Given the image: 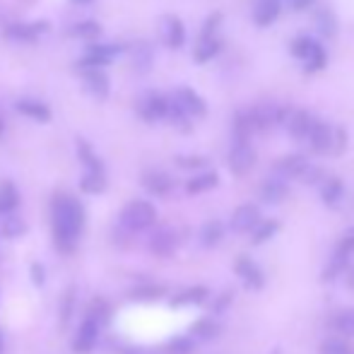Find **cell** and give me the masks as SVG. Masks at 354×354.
Here are the masks:
<instances>
[{"instance_id":"cell-30","label":"cell","mask_w":354,"mask_h":354,"mask_svg":"<svg viewBox=\"0 0 354 354\" xmlns=\"http://www.w3.org/2000/svg\"><path fill=\"white\" fill-rule=\"evenodd\" d=\"M80 191L87 196H99L106 191V171H84L80 178Z\"/></svg>"},{"instance_id":"cell-45","label":"cell","mask_w":354,"mask_h":354,"mask_svg":"<svg viewBox=\"0 0 354 354\" xmlns=\"http://www.w3.org/2000/svg\"><path fill=\"white\" fill-rule=\"evenodd\" d=\"M87 316H92L99 326H104V323L109 321V304L104 301V299H94V301L89 304V308H87Z\"/></svg>"},{"instance_id":"cell-1","label":"cell","mask_w":354,"mask_h":354,"mask_svg":"<svg viewBox=\"0 0 354 354\" xmlns=\"http://www.w3.org/2000/svg\"><path fill=\"white\" fill-rule=\"evenodd\" d=\"M87 224V212L80 198L71 193H56L51 201V232L53 241L63 253H73Z\"/></svg>"},{"instance_id":"cell-10","label":"cell","mask_w":354,"mask_h":354,"mask_svg":"<svg viewBox=\"0 0 354 354\" xmlns=\"http://www.w3.org/2000/svg\"><path fill=\"white\" fill-rule=\"evenodd\" d=\"M99 333H102V326H99L92 316L84 313L82 323H80L77 333H75V337H73V352L75 354H89L94 347H97Z\"/></svg>"},{"instance_id":"cell-12","label":"cell","mask_w":354,"mask_h":354,"mask_svg":"<svg viewBox=\"0 0 354 354\" xmlns=\"http://www.w3.org/2000/svg\"><path fill=\"white\" fill-rule=\"evenodd\" d=\"M48 32V22H10L5 27V37L17 44H34Z\"/></svg>"},{"instance_id":"cell-23","label":"cell","mask_w":354,"mask_h":354,"mask_svg":"<svg viewBox=\"0 0 354 354\" xmlns=\"http://www.w3.org/2000/svg\"><path fill=\"white\" fill-rule=\"evenodd\" d=\"M282 0H256L253 5V24L256 27H270L280 19Z\"/></svg>"},{"instance_id":"cell-15","label":"cell","mask_w":354,"mask_h":354,"mask_svg":"<svg viewBox=\"0 0 354 354\" xmlns=\"http://www.w3.org/2000/svg\"><path fill=\"white\" fill-rule=\"evenodd\" d=\"M15 111L22 113L24 118L37 123H48L51 121V106L46 102H41L39 97H19L15 99Z\"/></svg>"},{"instance_id":"cell-43","label":"cell","mask_w":354,"mask_h":354,"mask_svg":"<svg viewBox=\"0 0 354 354\" xmlns=\"http://www.w3.org/2000/svg\"><path fill=\"white\" fill-rule=\"evenodd\" d=\"M193 350H196V342H193V337H188V335L174 337V340L167 345V354H193Z\"/></svg>"},{"instance_id":"cell-11","label":"cell","mask_w":354,"mask_h":354,"mask_svg":"<svg viewBox=\"0 0 354 354\" xmlns=\"http://www.w3.org/2000/svg\"><path fill=\"white\" fill-rule=\"evenodd\" d=\"M308 157L301 152H294V154H284V157L277 159L272 164V176L282 178V181H294V178H301V174L306 171L308 167Z\"/></svg>"},{"instance_id":"cell-17","label":"cell","mask_w":354,"mask_h":354,"mask_svg":"<svg viewBox=\"0 0 354 354\" xmlns=\"http://www.w3.org/2000/svg\"><path fill=\"white\" fill-rule=\"evenodd\" d=\"M147 248L159 258H171L174 253H176V248H178V234L174 232V229H169V227L157 229V232L149 236Z\"/></svg>"},{"instance_id":"cell-3","label":"cell","mask_w":354,"mask_h":354,"mask_svg":"<svg viewBox=\"0 0 354 354\" xmlns=\"http://www.w3.org/2000/svg\"><path fill=\"white\" fill-rule=\"evenodd\" d=\"M219 27H222V12H212L210 17L203 22L201 37H198L196 51H193V61L207 63L222 51V37H219Z\"/></svg>"},{"instance_id":"cell-18","label":"cell","mask_w":354,"mask_h":354,"mask_svg":"<svg viewBox=\"0 0 354 354\" xmlns=\"http://www.w3.org/2000/svg\"><path fill=\"white\" fill-rule=\"evenodd\" d=\"M142 188L154 198H167L174 191V178L162 169H147L142 174Z\"/></svg>"},{"instance_id":"cell-49","label":"cell","mask_w":354,"mask_h":354,"mask_svg":"<svg viewBox=\"0 0 354 354\" xmlns=\"http://www.w3.org/2000/svg\"><path fill=\"white\" fill-rule=\"evenodd\" d=\"M316 3V0H289V8L292 10H306V8H311V5Z\"/></svg>"},{"instance_id":"cell-33","label":"cell","mask_w":354,"mask_h":354,"mask_svg":"<svg viewBox=\"0 0 354 354\" xmlns=\"http://www.w3.org/2000/svg\"><path fill=\"white\" fill-rule=\"evenodd\" d=\"M277 232H280V222H277V219H263V222H258V227L253 229L251 243L253 246H261V243L270 241Z\"/></svg>"},{"instance_id":"cell-9","label":"cell","mask_w":354,"mask_h":354,"mask_svg":"<svg viewBox=\"0 0 354 354\" xmlns=\"http://www.w3.org/2000/svg\"><path fill=\"white\" fill-rule=\"evenodd\" d=\"M256 149H253L251 142H234L232 149H229V169H232L234 176H246L253 167H256Z\"/></svg>"},{"instance_id":"cell-21","label":"cell","mask_w":354,"mask_h":354,"mask_svg":"<svg viewBox=\"0 0 354 354\" xmlns=\"http://www.w3.org/2000/svg\"><path fill=\"white\" fill-rule=\"evenodd\" d=\"M162 39L171 51H178L186 44V24L176 17V15H167L162 24Z\"/></svg>"},{"instance_id":"cell-46","label":"cell","mask_w":354,"mask_h":354,"mask_svg":"<svg viewBox=\"0 0 354 354\" xmlns=\"http://www.w3.org/2000/svg\"><path fill=\"white\" fill-rule=\"evenodd\" d=\"M347 145H350L347 128L345 126H337L335 131H333V149H330V154H342L347 149Z\"/></svg>"},{"instance_id":"cell-4","label":"cell","mask_w":354,"mask_h":354,"mask_svg":"<svg viewBox=\"0 0 354 354\" xmlns=\"http://www.w3.org/2000/svg\"><path fill=\"white\" fill-rule=\"evenodd\" d=\"M123 53V46L116 41H92L84 46V53L80 58V71H104L111 66L118 56Z\"/></svg>"},{"instance_id":"cell-37","label":"cell","mask_w":354,"mask_h":354,"mask_svg":"<svg viewBox=\"0 0 354 354\" xmlns=\"http://www.w3.org/2000/svg\"><path fill=\"white\" fill-rule=\"evenodd\" d=\"M333 330L340 333L342 337H354V308H345V311L335 313Z\"/></svg>"},{"instance_id":"cell-31","label":"cell","mask_w":354,"mask_h":354,"mask_svg":"<svg viewBox=\"0 0 354 354\" xmlns=\"http://www.w3.org/2000/svg\"><path fill=\"white\" fill-rule=\"evenodd\" d=\"M224 239V224L219 219H207L201 227V243L205 248H214Z\"/></svg>"},{"instance_id":"cell-42","label":"cell","mask_w":354,"mask_h":354,"mask_svg":"<svg viewBox=\"0 0 354 354\" xmlns=\"http://www.w3.org/2000/svg\"><path fill=\"white\" fill-rule=\"evenodd\" d=\"M318 354H352V345L345 337H330L321 345Z\"/></svg>"},{"instance_id":"cell-40","label":"cell","mask_w":354,"mask_h":354,"mask_svg":"<svg viewBox=\"0 0 354 354\" xmlns=\"http://www.w3.org/2000/svg\"><path fill=\"white\" fill-rule=\"evenodd\" d=\"M75 313V287L68 289L61 299V306H58V316H61V326H68Z\"/></svg>"},{"instance_id":"cell-26","label":"cell","mask_w":354,"mask_h":354,"mask_svg":"<svg viewBox=\"0 0 354 354\" xmlns=\"http://www.w3.org/2000/svg\"><path fill=\"white\" fill-rule=\"evenodd\" d=\"M342 196H345V183L337 176H326L321 183V201L326 203L328 207H335L342 203Z\"/></svg>"},{"instance_id":"cell-38","label":"cell","mask_w":354,"mask_h":354,"mask_svg":"<svg viewBox=\"0 0 354 354\" xmlns=\"http://www.w3.org/2000/svg\"><path fill=\"white\" fill-rule=\"evenodd\" d=\"M354 256V227L347 229L340 236V241L335 243V251H333V258H340V261H347Z\"/></svg>"},{"instance_id":"cell-39","label":"cell","mask_w":354,"mask_h":354,"mask_svg":"<svg viewBox=\"0 0 354 354\" xmlns=\"http://www.w3.org/2000/svg\"><path fill=\"white\" fill-rule=\"evenodd\" d=\"M24 229H27V224H24L22 217H17V214H8V217H3V227H0V232H3L5 239L22 236Z\"/></svg>"},{"instance_id":"cell-36","label":"cell","mask_w":354,"mask_h":354,"mask_svg":"<svg viewBox=\"0 0 354 354\" xmlns=\"http://www.w3.org/2000/svg\"><path fill=\"white\" fill-rule=\"evenodd\" d=\"M102 24L94 22V19H80L71 27L73 37H82V39H102Z\"/></svg>"},{"instance_id":"cell-25","label":"cell","mask_w":354,"mask_h":354,"mask_svg":"<svg viewBox=\"0 0 354 354\" xmlns=\"http://www.w3.org/2000/svg\"><path fill=\"white\" fill-rule=\"evenodd\" d=\"M217 183H219L217 171L205 169V171H198L193 178H188L186 193L188 196H201V193H207V191H212V188H217Z\"/></svg>"},{"instance_id":"cell-32","label":"cell","mask_w":354,"mask_h":354,"mask_svg":"<svg viewBox=\"0 0 354 354\" xmlns=\"http://www.w3.org/2000/svg\"><path fill=\"white\" fill-rule=\"evenodd\" d=\"M207 299V289L205 287H191V289H183L181 294L171 299L174 306H198Z\"/></svg>"},{"instance_id":"cell-19","label":"cell","mask_w":354,"mask_h":354,"mask_svg":"<svg viewBox=\"0 0 354 354\" xmlns=\"http://www.w3.org/2000/svg\"><path fill=\"white\" fill-rule=\"evenodd\" d=\"M258 222H261V210H258V205H253V203H243V205H239L236 210H234L232 222L229 224H232V232L248 234L258 227Z\"/></svg>"},{"instance_id":"cell-16","label":"cell","mask_w":354,"mask_h":354,"mask_svg":"<svg viewBox=\"0 0 354 354\" xmlns=\"http://www.w3.org/2000/svg\"><path fill=\"white\" fill-rule=\"evenodd\" d=\"M313 121L316 118H313V113L308 109H289L287 118H284V128H287V133L294 140H306Z\"/></svg>"},{"instance_id":"cell-22","label":"cell","mask_w":354,"mask_h":354,"mask_svg":"<svg viewBox=\"0 0 354 354\" xmlns=\"http://www.w3.org/2000/svg\"><path fill=\"white\" fill-rule=\"evenodd\" d=\"M82 82L84 89L99 102L109 99V94H111V77L104 71H82Z\"/></svg>"},{"instance_id":"cell-47","label":"cell","mask_w":354,"mask_h":354,"mask_svg":"<svg viewBox=\"0 0 354 354\" xmlns=\"http://www.w3.org/2000/svg\"><path fill=\"white\" fill-rule=\"evenodd\" d=\"M323 178H326V171H323L321 167H316V164H308L306 171L301 174V178H299V181L308 183V186H321Z\"/></svg>"},{"instance_id":"cell-2","label":"cell","mask_w":354,"mask_h":354,"mask_svg":"<svg viewBox=\"0 0 354 354\" xmlns=\"http://www.w3.org/2000/svg\"><path fill=\"white\" fill-rule=\"evenodd\" d=\"M289 51H292V56L297 58V61H301L304 71L308 75L321 73L323 68L328 66L326 48H323V44L318 41L316 37H311V34H299V37H294L292 44H289Z\"/></svg>"},{"instance_id":"cell-41","label":"cell","mask_w":354,"mask_h":354,"mask_svg":"<svg viewBox=\"0 0 354 354\" xmlns=\"http://www.w3.org/2000/svg\"><path fill=\"white\" fill-rule=\"evenodd\" d=\"M176 162L178 169H188V171H196V169H201V171H205V167L210 164V159L207 157H198V154H181V157L174 159Z\"/></svg>"},{"instance_id":"cell-54","label":"cell","mask_w":354,"mask_h":354,"mask_svg":"<svg viewBox=\"0 0 354 354\" xmlns=\"http://www.w3.org/2000/svg\"><path fill=\"white\" fill-rule=\"evenodd\" d=\"M3 345H5V340H3V333H0V352H3Z\"/></svg>"},{"instance_id":"cell-28","label":"cell","mask_w":354,"mask_h":354,"mask_svg":"<svg viewBox=\"0 0 354 354\" xmlns=\"http://www.w3.org/2000/svg\"><path fill=\"white\" fill-rule=\"evenodd\" d=\"M19 207V191L12 181H3L0 183V219L15 214Z\"/></svg>"},{"instance_id":"cell-20","label":"cell","mask_w":354,"mask_h":354,"mask_svg":"<svg viewBox=\"0 0 354 354\" xmlns=\"http://www.w3.org/2000/svg\"><path fill=\"white\" fill-rule=\"evenodd\" d=\"M253 133H258V131H256V123H253L251 109L248 106L236 109V111H234V118H232L234 142H251Z\"/></svg>"},{"instance_id":"cell-14","label":"cell","mask_w":354,"mask_h":354,"mask_svg":"<svg viewBox=\"0 0 354 354\" xmlns=\"http://www.w3.org/2000/svg\"><path fill=\"white\" fill-rule=\"evenodd\" d=\"M234 270L241 277V282L246 284L248 289H253V292L263 289V284H266V275H263L261 266H258L251 256H239L236 263H234Z\"/></svg>"},{"instance_id":"cell-27","label":"cell","mask_w":354,"mask_h":354,"mask_svg":"<svg viewBox=\"0 0 354 354\" xmlns=\"http://www.w3.org/2000/svg\"><path fill=\"white\" fill-rule=\"evenodd\" d=\"M313 24H316L318 34L326 39H333L337 32V19H335V12H333L330 5H321L313 15Z\"/></svg>"},{"instance_id":"cell-48","label":"cell","mask_w":354,"mask_h":354,"mask_svg":"<svg viewBox=\"0 0 354 354\" xmlns=\"http://www.w3.org/2000/svg\"><path fill=\"white\" fill-rule=\"evenodd\" d=\"M32 280H34V284H44V280H46V270H44V266L34 263L32 266Z\"/></svg>"},{"instance_id":"cell-8","label":"cell","mask_w":354,"mask_h":354,"mask_svg":"<svg viewBox=\"0 0 354 354\" xmlns=\"http://www.w3.org/2000/svg\"><path fill=\"white\" fill-rule=\"evenodd\" d=\"M138 116H140L145 123L167 121V116H169V97H167V94H159V92H154V89H149L140 102H138Z\"/></svg>"},{"instance_id":"cell-24","label":"cell","mask_w":354,"mask_h":354,"mask_svg":"<svg viewBox=\"0 0 354 354\" xmlns=\"http://www.w3.org/2000/svg\"><path fill=\"white\" fill-rule=\"evenodd\" d=\"M287 196H289V183L277 176H268L266 181L258 186V198H261L263 203H268V205L282 203Z\"/></svg>"},{"instance_id":"cell-29","label":"cell","mask_w":354,"mask_h":354,"mask_svg":"<svg viewBox=\"0 0 354 354\" xmlns=\"http://www.w3.org/2000/svg\"><path fill=\"white\" fill-rule=\"evenodd\" d=\"M77 157H80V162H82L84 171H106L102 157L94 152V147L87 140H77Z\"/></svg>"},{"instance_id":"cell-6","label":"cell","mask_w":354,"mask_h":354,"mask_svg":"<svg viewBox=\"0 0 354 354\" xmlns=\"http://www.w3.org/2000/svg\"><path fill=\"white\" fill-rule=\"evenodd\" d=\"M248 109H251L256 131H272V128L282 126L289 113V109L284 106V104L275 102V99H261V102H256Z\"/></svg>"},{"instance_id":"cell-53","label":"cell","mask_w":354,"mask_h":354,"mask_svg":"<svg viewBox=\"0 0 354 354\" xmlns=\"http://www.w3.org/2000/svg\"><path fill=\"white\" fill-rule=\"evenodd\" d=\"M3 133H5V121L0 118V136H3Z\"/></svg>"},{"instance_id":"cell-34","label":"cell","mask_w":354,"mask_h":354,"mask_svg":"<svg viewBox=\"0 0 354 354\" xmlns=\"http://www.w3.org/2000/svg\"><path fill=\"white\" fill-rule=\"evenodd\" d=\"M152 63H154V48H152V44L140 41L136 46V53H133V66H136L140 73H147L149 68H152Z\"/></svg>"},{"instance_id":"cell-51","label":"cell","mask_w":354,"mask_h":354,"mask_svg":"<svg viewBox=\"0 0 354 354\" xmlns=\"http://www.w3.org/2000/svg\"><path fill=\"white\" fill-rule=\"evenodd\" d=\"M71 3H75V5H89V3H94V0H71Z\"/></svg>"},{"instance_id":"cell-7","label":"cell","mask_w":354,"mask_h":354,"mask_svg":"<svg viewBox=\"0 0 354 354\" xmlns=\"http://www.w3.org/2000/svg\"><path fill=\"white\" fill-rule=\"evenodd\" d=\"M169 99H171L174 106H176L178 111L183 113V116L191 118V121H196V118H203L207 113L205 99H203L193 87H186V84H181V87L174 89V94Z\"/></svg>"},{"instance_id":"cell-13","label":"cell","mask_w":354,"mask_h":354,"mask_svg":"<svg viewBox=\"0 0 354 354\" xmlns=\"http://www.w3.org/2000/svg\"><path fill=\"white\" fill-rule=\"evenodd\" d=\"M333 131H335V128H333L326 118H316V121H313V126H311V131H308V136H306L308 147H311L316 154H330Z\"/></svg>"},{"instance_id":"cell-44","label":"cell","mask_w":354,"mask_h":354,"mask_svg":"<svg viewBox=\"0 0 354 354\" xmlns=\"http://www.w3.org/2000/svg\"><path fill=\"white\" fill-rule=\"evenodd\" d=\"M162 297H164V289L157 287V284H145V287H138L133 292V299H138V301H157Z\"/></svg>"},{"instance_id":"cell-50","label":"cell","mask_w":354,"mask_h":354,"mask_svg":"<svg viewBox=\"0 0 354 354\" xmlns=\"http://www.w3.org/2000/svg\"><path fill=\"white\" fill-rule=\"evenodd\" d=\"M232 301V294H227V297H222L217 304H214V313H222V308H227V304Z\"/></svg>"},{"instance_id":"cell-5","label":"cell","mask_w":354,"mask_h":354,"mask_svg":"<svg viewBox=\"0 0 354 354\" xmlns=\"http://www.w3.org/2000/svg\"><path fill=\"white\" fill-rule=\"evenodd\" d=\"M157 222V207L149 201H131L121 212V227L131 234L145 232Z\"/></svg>"},{"instance_id":"cell-35","label":"cell","mask_w":354,"mask_h":354,"mask_svg":"<svg viewBox=\"0 0 354 354\" xmlns=\"http://www.w3.org/2000/svg\"><path fill=\"white\" fill-rule=\"evenodd\" d=\"M191 333L196 337H201V340H214V337H219V333H222V326H219L214 318H201V321H196V326L191 328Z\"/></svg>"},{"instance_id":"cell-52","label":"cell","mask_w":354,"mask_h":354,"mask_svg":"<svg viewBox=\"0 0 354 354\" xmlns=\"http://www.w3.org/2000/svg\"><path fill=\"white\" fill-rule=\"evenodd\" d=\"M347 284H350V287L354 289V270L350 272V277H347Z\"/></svg>"}]
</instances>
